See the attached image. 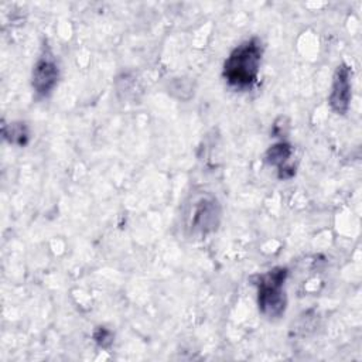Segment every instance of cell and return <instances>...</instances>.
<instances>
[{
	"label": "cell",
	"instance_id": "obj_1",
	"mask_svg": "<svg viewBox=\"0 0 362 362\" xmlns=\"http://www.w3.org/2000/svg\"><path fill=\"white\" fill-rule=\"evenodd\" d=\"M221 204L218 198L204 189L192 191L181 211V225L185 238L202 239L215 232L221 222Z\"/></svg>",
	"mask_w": 362,
	"mask_h": 362
},
{
	"label": "cell",
	"instance_id": "obj_2",
	"mask_svg": "<svg viewBox=\"0 0 362 362\" xmlns=\"http://www.w3.org/2000/svg\"><path fill=\"white\" fill-rule=\"evenodd\" d=\"M263 45L257 37H252L232 49L223 62L222 76L225 82L238 90L250 89L260 72Z\"/></svg>",
	"mask_w": 362,
	"mask_h": 362
},
{
	"label": "cell",
	"instance_id": "obj_3",
	"mask_svg": "<svg viewBox=\"0 0 362 362\" xmlns=\"http://www.w3.org/2000/svg\"><path fill=\"white\" fill-rule=\"evenodd\" d=\"M286 267H273L272 270L257 276V305L259 311L270 320L280 318L287 305V297L284 291V284L287 279Z\"/></svg>",
	"mask_w": 362,
	"mask_h": 362
},
{
	"label": "cell",
	"instance_id": "obj_4",
	"mask_svg": "<svg viewBox=\"0 0 362 362\" xmlns=\"http://www.w3.org/2000/svg\"><path fill=\"white\" fill-rule=\"evenodd\" d=\"M59 79V68L55 61L54 54L49 48H44L42 54L37 59L33 75H31V85L34 92L38 96H48L52 89L57 86Z\"/></svg>",
	"mask_w": 362,
	"mask_h": 362
},
{
	"label": "cell",
	"instance_id": "obj_5",
	"mask_svg": "<svg viewBox=\"0 0 362 362\" xmlns=\"http://www.w3.org/2000/svg\"><path fill=\"white\" fill-rule=\"evenodd\" d=\"M351 76L352 72L346 64H341L335 69L328 102L331 109L338 115H345L349 109V102L352 98Z\"/></svg>",
	"mask_w": 362,
	"mask_h": 362
},
{
	"label": "cell",
	"instance_id": "obj_6",
	"mask_svg": "<svg viewBox=\"0 0 362 362\" xmlns=\"http://www.w3.org/2000/svg\"><path fill=\"white\" fill-rule=\"evenodd\" d=\"M293 154V148L288 143L280 141L269 147L266 151V161L270 165L279 167V177L280 178H290L294 175V170L291 167H287V161Z\"/></svg>",
	"mask_w": 362,
	"mask_h": 362
},
{
	"label": "cell",
	"instance_id": "obj_7",
	"mask_svg": "<svg viewBox=\"0 0 362 362\" xmlns=\"http://www.w3.org/2000/svg\"><path fill=\"white\" fill-rule=\"evenodd\" d=\"M3 136L10 144L16 146H25L30 139L28 129L21 122H13L3 126Z\"/></svg>",
	"mask_w": 362,
	"mask_h": 362
},
{
	"label": "cell",
	"instance_id": "obj_8",
	"mask_svg": "<svg viewBox=\"0 0 362 362\" xmlns=\"http://www.w3.org/2000/svg\"><path fill=\"white\" fill-rule=\"evenodd\" d=\"M93 338H95V341H96L100 346H107V345L112 342V332L107 331V329L103 328V327H99V328L95 331Z\"/></svg>",
	"mask_w": 362,
	"mask_h": 362
}]
</instances>
